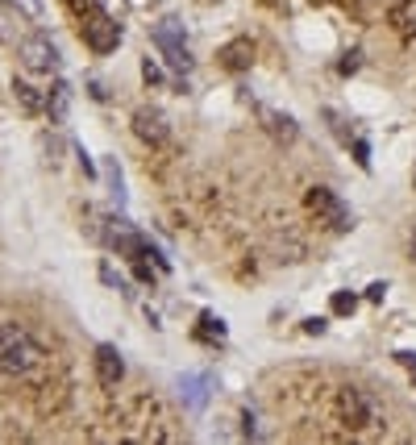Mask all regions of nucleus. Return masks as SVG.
I'll return each instance as SVG.
<instances>
[{
    "mask_svg": "<svg viewBox=\"0 0 416 445\" xmlns=\"http://www.w3.org/2000/svg\"><path fill=\"white\" fill-rule=\"evenodd\" d=\"M220 67L225 71H233V75H242V71H250L254 67V42L250 38H233V42H225L220 46Z\"/></svg>",
    "mask_w": 416,
    "mask_h": 445,
    "instance_id": "10",
    "label": "nucleus"
},
{
    "mask_svg": "<svg viewBox=\"0 0 416 445\" xmlns=\"http://www.w3.org/2000/svg\"><path fill=\"white\" fill-rule=\"evenodd\" d=\"M42 150H46V163H50V167H59V154H63V142H59V138H42Z\"/></svg>",
    "mask_w": 416,
    "mask_h": 445,
    "instance_id": "24",
    "label": "nucleus"
},
{
    "mask_svg": "<svg viewBox=\"0 0 416 445\" xmlns=\"http://www.w3.org/2000/svg\"><path fill=\"white\" fill-rule=\"evenodd\" d=\"M75 158H79V171L88 175V179H96V163L88 158V150H83V146H75Z\"/></svg>",
    "mask_w": 416,
    "mask_h": 445,
    "instance_id": "25",
    "label": "nucleus"
},
{
    "mask_svg": "<svg viewBox=\"0 0 416 445\" xmlns=\"http://www.w3.org/2000/svg\"><path fill=\"white\" fill-rule=\"evenodd\" d=\"M325 329H329V321H325V317H308V321H304V333H308V337H320Z\"/></svg>",
    "mask_w": 416,
    "mask_h": 445,
    "instance_id": "27",
    "label": "nucleus"
},
{
    "mask_svg": "<svg viewBox=\"0 0 416 445\" xmlns=\"http://www.w3.org/2000/svg\"><path fill=\"white\" fill-rule=\"evenodd\" d=\"M329 308H333V317H350V312L358 308V296H354V292H333Z\"/></svg>",
    "mask_w": 416,
    "mask_h": 445,
    "instance_id": "19",
    "label": "nucleus"
},
{
    "mask_svg": "<svg viewBox=\"0 0 416 445\" xmlns=\"http://www.w3.org/2000/svg\"><path fill=\"white\" fill-rule=\"evenodd\" d=\"M242 433L245 437H258V412H250V408L242 412Z\"/></svg>",
    "mask_w": 416,
    "mask_h": 445,
    "instance_id": "26",
    "label": "nucleus"
},
{
    "mask_svg": "<svg viewBox=\"0 0 416 445\" xmlns=\"http://www.w3.org/2000/svg\"><path fill=\"white\" fill-rule=\"evenodd\" d=\"M17 25H21V13H17L13 4L4 9V0H0V42L17 46V42H21V29H17Z\"/></svg>",
    "mask_w": 416,
    "mask_h": 445,
    "instance_id": "14",
    "label": "nucleus"
},
{
    "mask_svg": "<svg viewBox=\"0 0 416 445\" xmlns=\"http://www.w3.org/2000/svg\"><path fill=\"white\" fill-rule=\"evenodd\" d=\"M100 279H104V283H113V287H121L125 292V279L117 271H113V267H100ZM125 296H129V292H125Z\"/></svg>",
    "mask_w": 416,
    "mask_h": 445,
    "instance_id": "28",
    "label": "nucleus"
},
{
    "mask_svg": "<svg viewBox=\"0 0 416 445\" xmlns=\"http://www.w3.org/2000/svg\"><path fill=\"white\" fill-rule=\"evenodd\" d=\"M67 108H71V88L63 79H54V88L46 92V113L50 121H67Z\"/></svg>",
    "mask_w": 416,
    "mask_h": 445,
    "instance_id": "12",
    "label": "nucleus"
},
{
    "mask_svg": "<svg viewBox=\"0 0 416 445\" xmlns=\"http://www.w3.org/2000/svg\"><path fill=\"white\" fill-rule=\"evenodd\" d=\"M83 42H88L92 54H113V50L121 46V21L108 17L104 9L88 13V17H83Z\"/></svg>",
    "mask_w": 416,
    "mask_h": 445,
    "instance_id": "6",
    "label": "nucleus"
},
{
    "mask_svg": "<svg viewBox=\"0 0 416 445\" xmlns=\"http://www.w3.org/2000/svg\"><path fill=\"white\" fill-rule=\"evenodd\" d=\"M408 258L416 262V225H412V233H408Z\"/></svg>",
    "mask_w": 416,
    "mask_h": 445,
    "instance_id": "32",
    "label": "nucleus"
},
{
    "mask_svg": "<svg viewBox=\"0 0 416 445\" xmlns=\"http://www.w3.org/2000/svg\"><path fill=\"white\" fill-rule=\"evenodd\" d=\"M13 96H17V104H21L29 117H34V113H46V96H42L38 88H29L25 79H13Z\"/></svg>",
    "mask_w": 416,
    "mask_h": 445,
    "instance_id": "13",
    "label": "nucleus"
},
{
    "mask_svg": "<svg viewBox=\"0 0 416 445\" xmlns=\"http://www.w3.org/2000/svg\"><path fill=\"white\" fill-rule=\"evenodd\" d=\"M150 38H154V46L163 50V58H167L171 71H179V75L192 71V50H188V42H183V25L175 21V17H167L163 25H154Z\"/></svg>",
    "mask_w": 416,
    "mask_h": 445,
    "instance_id": "5",
    "label": "nucleus"
},
{
    "mask_svg": "<svg viewBox=\"0 0 416 445\" xmlns=\"http://www.w3.org/2000/svg\"><path fill=\"white\" fill-rule=\"evenodd\" d=\"M104 179H108V196H113V204L121 208V204H125V179H121L117 158H108V163H104Z\"/></svg>",
    "mask_w": 416,
    "mask_h": 445,
    "instance_id": "15",
    "label": "nucleus"
},
{
    "mask_svg": "<svg viewBox=\"0 0 416 445\" xmlns=\"http://www.w3.org/2000/svg\"><path fill=\"white\" fill-rule=\"evenodd\" d=\"M42 362V349L34 342V333L17 321H0V374L21 379Z\"/></svg>",
    "mask_w": 416,
    "mask_h": 445,
    "instance_id": "1",
    "label": "nucleus"
},
{
    "mask_svg": "<svg viewBox=\"0 0 416 445\" xmlns=\"http://www.w3.org/2000/svg\"><path fill=\"white\" fill-rule=\"evenodd\" d=\"M133 133L146 142V146H163L171 138V121L158 113V108H138L133 113Z\"/></svg>",
    "mask_w": 416,
    "mask_h": 445,
    "instance_id": "7",
    "label": "nucleus"
},
{
    "mask_svg": "<svg viewBox=\"0 0 416 445\" xmlns=\"http://www.w3.org/2000/svg\"><path fill=\"white\" fill-rule=\"evenodd\" d=\"M9 4L21 13L25 21H42V17H46V4H42V0H9Z\"/></svg>",
    "mask_w": 416,
    "mask_h": 445,
    "instance_id": "17",
    "label": "nucleus"
},
{
    "mask_svg": "<svg viewBox=\"0 0 416 445\" xmlns=\"http://www.w3.org/2000/svg\"><path fill=\"white\" fill-rule=\"evenodd\" d=\"M17 58H21L25 71H34V75H59V67H63V54H59V46L50 42L46 34H25L17 42Z\"/></svg>",
    "mask_w": 416,
    "mask_h": 445,
    "instance_id": "4",
    "label": "nucleus"
},
{
    "mask_svg": "<svg viewBox=\"0 0 416 445\" xmlns=\"http://www.w3.org/2000/svg\"><path fill=\"white\" fill-rule=\"evenodd\" d=\"M367 300H370V304H383V300H387V283H370Z\"/></svg>",
    "mask_w": 416,
    "mask_h": 445,
    "instance_id": "29",
    "label": "nucleus"
},
{
    "mask_svg": "<svg viewBox=\"0 0 416 445\" xmlns=\"http://www.w3.org/2000/svg\"><path fill=\"white\" fill-rule=\"evenodd\" d=\"M325 121H329V129H333V138H338L342 146H350V142H354V133L345 129V117H342V113H333V108H325Z\"/></svg>",
    "mask_w": 416,
    "mask_h": 445,
    "instance_id": "18",
    "label": "nucleus"
},
{
    "mask_svg": "<svg viewBox=\"0 0 416 445\" xmlns=\"http://www.w3.org/2000/svg\"><path fill=\"white\" fill-rule=\"evenodd\" d=\"M304 204H308V213H317V221H325L333 233H350L354 229V213H350V204H345L333 188H308V196H304Z\"/></svg>",
    "mask_w": 416,
    "mask_h": 445,
    "instance_id": "3",
    "label": "nucleus"
},
{
    "mask_svg": "<svg viewBox=\"0 0 416 445\" xmlns=\"http://www.w3.org/2000/svg\"><path fill=\"white\" fill-rule=\"evenodd\" d=\"M395 362H400V367L408 371V379L416 383V354H412V349H395Z\"/></svg>",
    "mask_w": 416,
    "mask_h": 445,
    "instance_id": "22",
    "label": "nucleus"
},
{
    "mask_svg": "<svg viewBox=\"0 0 416 445\" xmlns=\"http://www.w3.org/2000/svg\"><path fill=\"white\" fill-rule=\"evenodd\" d=\"M88 92H92L96 100H108V92H104V83H100V79H92V83H88Z\"/></svg>",
    "mask_w": 416,
    "mask_h": 445,
    "instance_id": "31",
    "label": "nucleus"
},
{
    "mask_svg": "<svg viewBox=\"0 0 416 445\" xmlns=\"http://www.w3.org/2000/svg\"><path fill=\"white\" fill-rule=\"evenodd\" d=\"M200 342H225V321L213 312H200Z\"/></svg>",
    "mask_w": 416,
    "mask_h": 445,
    "instance_id": "16",
    "label": "nucleus"
},
{
    "mask_svg": "<svg viewBox=\"0 0 416 445\" xmlns=\"http://www.w3.org/2000/svg\"><path fill=\"white\" fill-rule=\"evenodd\" d=\"M358 67H362V50H350L342 63H338V71H342V75H354Z\"/></svg>",
    "mask_w": 416,
    "mask_h": 445,
    "instance_id": "21",
    "label": "nucleus"
},
{
    "mask_svg": "<svg viewBox=\"0 0 416 445\" xmlns=\"http://www.w3.org/2000/svg\"><path fill=\"white\" fill-rule=\"evenodd\" d=\"M208 374H179V396H183V404L192 408V412H200L204 404H208Z\"/></svg>",
    "mask_w": 416,
    "mask_h": 445,
    "instance_id": "11",
    "label": "nucleus"
},
{
    "mask_svg": "<svg viewBox=\"0 0 416 445\" xmlns=\"http://www.w3.org/2000/svg\"><path fill=\"white\" fill-rule=\"evenodd\" d=\"M258 121H263V129H267L275 142H283V146L300 138V125H295V117L279 113V108H270V104H258Z\"/></svg>",
    "mask_w": 416,
    "mask_h": 445,
    "instance_id": "8",
    "label": "nucleus"
},
{
    "mask_svg": "<svg viewBox=\"0 0 416 445\" xmlns=\"http://www.w3.org/2000/svg\"><path fill=\"white\" fill-rule=\"evenodd\" d=\"M350 146H354V163H358L362 171H370V146H367V142H362V138H354Z\"/></svg>",
    "mask_w": 416,
    "mask_h": 445,
    "instance_id": "20",
    "label": "nucleus"
},
{
    "mask_svg": "<svg viewBox=\"0 0 416 445\" xmlns=\"http://www.w3.org/2000/svg\"><path fill=\"white\" fill-rule=\"evenodd\" d=\"M133 275H138V283H150V287H154V271H150L146 262H138V258H133Z\"/></svg>",
    "mask_w": 416,
    "mask_h": 445,
    "instance_id": "30",
    "label": "nucleus"
},
{
    "mask_svg": "<svg viewBox=\"0 0 416 445\" xmlns=\"http://www.w3.org/2000/svg\"><path fill=\"white\" fill-rule=\"evenodd\" d=\"M96 379H100V387H117L125 379V358H121V349L117 346H96Z\"/></svg>",
    "mask_w": 416,
    "mask_h": 445,
    "instance_id": "9",
    "label": "nucleus"
},
{
    "mask_svg": "<svg viewBox=\"0 0 416 445\" xmlns=\"http://www.w3.org/2000/svg\"><path fill=\"white\" fill-rule=\"evenodd\" d=\"M338 416L345 421V429L370 433V429L383 424V408H379V399L370 396L367 387H342L338 392Z\"/></svg>",
    "mask_w": 416,
    "mask_h": 445,
    "instance_id": "2",
    "label": "nucleus"
},
{
    "mask_svg": "<svg viewBox=\"0 0 416 445\" xmlns=\"http://www.w3.org/2000/svg\"><path fill=\"white\" fill-rule=\"evenodd\" d=\"M142 79H146V83H163V67H158L154 58H142Z\"/></svg>",
    "mask_w": 416,
    "mask_h": 445,
    "instance_id": "23",
    "label": "nucleus"
}]
</instances>
